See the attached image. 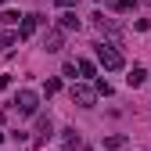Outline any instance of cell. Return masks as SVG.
I'll list each match as a JSON object with an SVG mask.
<instances>
[{
  "label": "cell",
  "mask_w": 151,
  "mask_h": 151,
  "mask_svg": "<svg viewBox=\"0 0 151 151\" xmlns=\"http://www.w3.org/2000/svg\"><path fill=\"white\" fill-rule=\"evenodd\" d=\"M61 47H65V32H61V29H50V32L43 36V50H50V54H58Z\"/></svg>",
  "instance_id": "cell-6"
},
{
  "label": "cell",
  "mask_w": 151,
  "mask_h": 151,
  "mask_svg": "<svg viewBox=\"0 0 151 151\" xmlns=\"http://www.w3.org/2000/svg\"><path fill=\"white\" fill-rule=\"evenodd\" d=\"M58 25H61L65 32H72V29H79V14H76L72 7H65V11H61V18H58Z\"/></svg>",
  "instance_id": "cell-8"
},
{
  "label": "cell",
  "mask_w": 151,
  "mask_h": 151,
  "mask_svg": "<svg viewBox=\"0 0 151 151\" xmlns=\"http://www.w3.org/2000/svg\"><path fill=\"white\" fill-rule=\"evenodd\" d=\"M79 76H83V79H93V76H97V65H93L90 58H83L79 61Z\"/></svg>",
  "instance_id": "cell-12"
},
{
  "label": "cell",
  "mask_w": 151,
  "mask_h": 151,
  "mask_svg": "<svg viewBox=\"0 0 151 151\" xmlns=\"http://www.w3.org/2000/svg\"><path fill=\"white\" fill-rule=\"evenodd\" d=\"M93 22H97V29H101V32H108V36H122V25H119V22H111V18H104L101 11L93 14Z\"/></svg>",
  "instance_id": "cell-7"
},
{
  "label": "cell",
  "mask_w": 151,
  "mask_h": 151,
  "mask_svg": "<svg viewBox=\"0 0 151 151\" xmlns=\"http://www.w3.org/2000/svg\"><path fill=\"white\" fill-rule=\"evenodd\" d=\"M0 4H4V0H0Z\"/></svg>",
  "instance_id": "cell-22"
},
{
  "label": "cell",
  "mask_w": 151,
  "mask_h": 151,
  "mask_svg": "<svg viewBox=\"0 0 151 151\" xmlns=\"http://www.w3.org/2000/svg\"><path fill=\"white\" fill-rule=\"evenodd\" d=\"M14 108H18V115H36V111H40V93L36 90H18Z\"/></svg>",
  "instance_id": "cell-3"
},
{
  "label": "cell",
  "mask_w": 151,
  "mask_h": 151,
  "mask_svg": "<svg viewBox=\"0 0 151 151\" xmlns=\"http://www.w3.org/2000/svg\"><path fill=\"white\" fill-rule=\"evenodd\" d=\"M111 4H115V11H133L140 0H111Z\"/></svg>",
  "instance_id": "cell-15"
},
{
  "label": "cell",
  "mask_w": 151,
  "mask_h": 151,
  "mask_svg": "<svg viewBox=\"0 0 151 151\" xmlns=\"http://www.w3.org/2000/svg\"><path fill=\"white\" fill-rule=\"evenodd\" d=\"M50 137H54V122H50V115H40L36 119V147L47 144Z\"/></svg>",
  "instance_id": "cell-5"
},
{
  "label": "cell",
  "mask_w": 151,
  "mask_h": 151,
  "mask_svg": "<svg viewBox=\"0 0 151 151\" xmlns=\"http://www.w3.org/2000/svg\"><path fill=\"white\" fill-rule=\"evenodd\" d=\"M61 72H65V76H72V79H76V72H79V65H76V61H65V65H61Z\"/></svg>",
  "instance_id": "cell-16"
},
{
  "label": "cell",
  "mask_w": 151,
  "mask_h": 151,
  "mask_svg": "<svg viewBox=\"0 0 151 151\" xmlns=\"http://www.w3.org/2000/svg\"><path fill=\"white\" fill-rule=\"evenodd\" d=\"M22 18L25 14H18V11H0V22H4V25H18Z\"/></svg>",
  "instance_id": "cell-14"
},
{
  "label": "cell",
  "mask_w": 151,
  "mask_h": 151,
  "mask_svg": "<svg viewBox=\"0 0 151 151\" xmlns=\"http://www.w3.org/2000/svg\"><path fill=\"white\" fill-rule=\"evenodd\" d=\"M93 54H97V61H101L108 72H119V68L126 65V58H122V54L111 47V43H93Z\"/></svg>",
  "instance_id": "cell-1"
},
{
  "label": "cell",
  "mask_w": 151,
  "mask_h": 151,
  "mask_svg": "<svg viewBox=\"0 0 151 151\" xmlns=\"http://www.w3.org/2000/svg\"><path fill=\"white\" fill-rule=\"evenodd\" d=\"M122 144H126V137H122V133H111V137H104V147H108V151H119Z\"/></svg>",
  "instance_id": "cell-13"
},
{
  "label": "cell",
  "mask_w": 151,
  "mask_h": 151,
  "mask_svg": "<svg viewBox=\"0 0 151 151\" xmlns=\"http://www.w3.org/2000/svg\"><path fill=\"white\" fill-rule=\"evenodd\" d=\"M43 22H47V18H43V14H25V18H22V22H18V36H22V40H29V36H32L36 29H40Z\"/></svg>",
  "instance_id": "cell-4"
},
{
  "label": "cell",
  "mask_w": 151,
  "mask_h": 151,
  "mask_svg": "<svg viewBox=\"0 0 151 151\" xmlns=\"http://www.w3.org/2000/svg\"><path fill=\"white\" fill-rule=\"evenodd\" d=\"M18 40H22V36H18V32H11V29H0V47H4V50H11Z\"/></svg>",
  "instance_id": "cell-11"
},
{
  "label": "cell",
  "mask_w": 151,
  "mask_h": 151,
  "mask_svg": "<svg viewBox=\"0 0 151 151\" xmlns=\"http://www.w3.org/2000/svg\"><path fill=\"white\" fill-rule=\"evenodd\" d=\"M93 86H97V93H104V97H108V93H111V83H108V79H97V83H93Z\"/></svg>",
  "instance_id": "cell-17"
},
{
  "label": "cell",
  "mask_w": 151,
  "mask_h": 151,
  "mask_svg": "<svg viewBox=\"0 0 151 151\" xmlns=\"http://www.w3.org/2000/svg\"><path fill=\"white\" fill-rule=\"evenodd\" d=\"M54 4H58V7L65 11V7H76V0H54Z\"/></svg>",
  "instance_id": "cell-19"
},
{
  "label": "cell",
  "mask_w": 151,
  "mask_h": 151,
  "mask_svg": "<svg viewBox=\"0 0 151 151\" xmlns=\"http://www.w3.org/2000/svg\"><path fill=\"white\" fill-rule=\"evenodd\" d=\"M68 97H72V104H79V108H93V104H97V86H86V83H72Z\"/></svg>",
  "instance_id": "cell-2"
},
{
  "label": "cell",
  "mask_w": 151,
  "mask_h": 151,
  "mask_svg": "<svg viewBox=\"0 0 151 151\" xmlns=\"http://www.w3.org/2000/svg\"><path fill=\"white\" fill-rule=\"evenodd\" d=\"M61 90V79H47V97H50V93H58Z\"/></svg>",
  "instance_id": "cell-18"
},
{
  "label": "cell",
  "mask_w": 151,
  "mask_h": 151,
  "mask_svg": "<svg viewBox=\"0 0 151 151\" xmlns=\"http://www.w3.org/2000/svg\"><path fill=\"white\" fill-rule=\"evenodd\" d=\"M61 147L76 151V147H79V133H76V129H61Z\"/></svg>",
  "instance_id": "cell-10"
},
{
  "label": "cell",
  "mask_w": 151,
  "mask_h": 151,
  "mask_svg": "<svg viewBox=\"0 0 151 151\" xmlns=\"http://www.w3.org/2000/svg\"><path fill=\"white\" fill-rule=\"evenodd\" d=\"M140 4H151V0H140Z\"/></svg>",
  "instance_id": "cell-21"
},
{
  "label": "cell",
  "mask_w": 151,
  "mask_h": 151,
  "mask_svg": "<svg viewBox=\"0 0 151 151\" xmlns=\"http://www.w3.org/2000/svg\"><path fill=\"white\" fill-rule=\"evenodd\" d=\"M126 83H129V86H144V83H147V68L133 65V68H129V76H126Z\"/></svg>",
  "instance_id": "cell-9"
},
{
  "label": "cell",
  "mask_w": 151,
  "mask_h": 151,
  "mask_svg": "<svg viewBox=\"0 0 151 151\" xmlns=\"http://www.w3.org/2000/svg\"><path fill=\"white\" fill-rule=\"evenodd\" d=\"M4 137H7V133H0V144H4Z\"/></svg>",
  "instance_id": "cell-20"
}]
</instances>
